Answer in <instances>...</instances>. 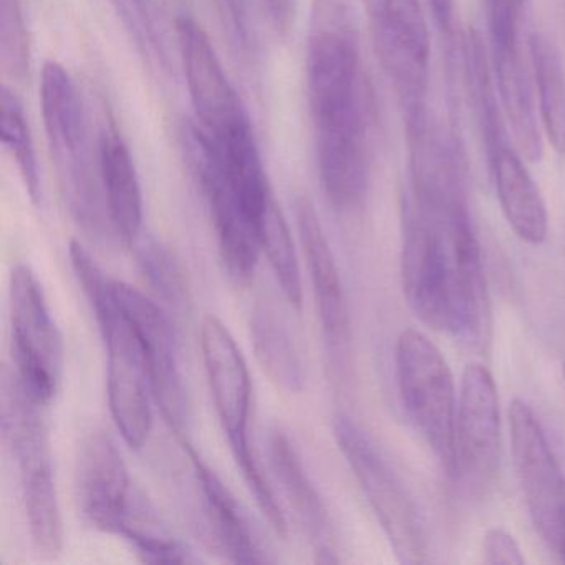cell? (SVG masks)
<instances>
[{"label":"cell","instance_id":"obj_1","mask_svg":"<svg viewBox=\"0 0 565 565\" xmlns=\"http://www.w3.org/2000/svg\"><path fill=\"white\" fill-rule=\"evenodd\" d=\"M306 82L323 193L352 213L369 194L375 105L347 0L313 2Z\"/></svg>","mask_w":565,"mask_h":565},{"label":"cell","instance_id":"obj_2","mask_svg":"<svg viewBox=\"0 0 565 565\" xmlns=\"http://www.w3.org/2000/svg\"><path fill=\"white\" fill-rule=\"evenodd\" d=\"M71 260L94 310L107 352L111 418L124 441L131 449H141L153 428V395L143 350L134 327L115 299L114 279L102 270L78 241L71 243Z\"/></svg>","mask_w":565,"mask_h":565},{"label":"cell","instance_id":"obj_3","mask_svg":"<svg viewBox=\"0 0 565 565\" xmlns=\"http://www.w3.org/2000/svg\"><path fill=\"white\" fill-rule=\"evenodd\" d=\"M41 105L45 134L72 217L88 236L107 237L114 227L102 186L98 150L94 151L90 143L77 84L58 62H47L42 68Z\"/></svg>","mask_w":565,"mask_h":565},{"label":"cell","instance_id":"obj_4","mask_svg":"<svg viewBox=\"0 0 565 565\" xmlns=\"http://www.w3.org/2000/svg\"><path fill=\"white\" fill-rule=\"evenodd\" d=\"M45 405L29 395L15 372L2 382V433L21 479L32 544L39 554L57 557L64 547V524L52 462Z\"/></svg>","mask_w":565,"mask_h":565},{"label":"cell","instance_id":"obj_5","mask_svg":"<svg viewBox=\"0 0 565 565\" xmlns=\"http://www.w3.org/2000/svg\"><path fill=\"white\" fill-rule=\"evenodd\" d=\"M201 352L221 428L230 441L234 461L243 472L257 508L280 537L287 535V521L273 486L267 481L249 435L253 383L246 359L233 333L217 317L207 316L201 326Z\"/></svg>","mask_w":565,"mask_h":565},{"label":"cell","instance_id":"obj_6","mask_svg":"<svg viewBox=\"0 0 565 565\" xmlns=\"http://www.w3.org/2000/svg\"><path fill=\"white\" fill-rule=\"evenodd\" d=\"M402 286L406 302L425 326L456 337L461 267L446 221L413 203L403 210Z\"/></svg>","mask_w":565,"mask_h":565},{"label":"cell","instance_id":"obj_7","mask_svg":"<svg viewBox=\"0 0 565 565\" xmlns=\"http://www.w3.org/2000/svg\"><path fill=\"white\" fill-rule=\"evenodd\" d=\"M396 385L406 416L443 468L456 472V386L438 347L416 329L403 330L395 350Z\"/></svg>","mask_w":565,"mask_h":565},{"label":"cell","instance_id":"obj_8","mask_svg":"<svg viewBox=\"0 0 565 565\" xmlns=\"http://www.w3.org/2000/svg\"><path fill=\"white\" fill-rule=\"evenodd\" d=\"M333 436L396 558L403 564L425 562L428 551L425 522L402 478L349 416H337Z\"/></svg>","mask_w":565,"mask_h":565},{"label":"cell","instance_id":"obj_9","mask_svg":"<svg viewBox=\"0 0 565 565\" xmlns=\"http://www.w3.org/2000/svg\"><path fill=\"white\" fill-rule=\"evenodd\" d=\"M11 329L15 375L32 398L49 406L64 373V339L41 280L28 264L11 273Z\"/></svg>","mask_w":565,"mask_h":565},{"label":"cell","instance_id":"obj_10","mask_svg":"<svg viewBox=\"0 0 565 565\" xmlns=\"http://www.w3.org/2000/svg\"><path fill=\"white\" fill-rule=\"evenodd\" d=\"M512 456L525 505L542 541L565 562V468L524 399L509 409Z\"/></svg>","mask_w":565,"mask_h":565},{"label":"cell","instance_id":"obj_11","mask_svg":"<svg viewBox=\"0 0 565 565\" xmlns=\"http://www.w3.org/2000/svg\"><path fill=\"white\" fill-rule=\"evenodd\" d=\"M114 294L143 350L153 402L178 439L186 438L184 429L190 406L178 360L173 319L161 303L145 296L137 287L114 280Z\"/></svg>","mask_w":565,"mask_h":565},{"label":"cell","instance_id":"obj_12","mask_svg":"<svg viewBox=\"0 0 565 565\" xmlns=\"http://www.w3.org/2000/svg\"><path fill=\"white\" fill-rule=\"evenodd\" d=\"M376 54L405 117L428 108L431 42L419 0H388L373 19Z\"/></svg>","mask_w":565,"mask_h":565},{"label":"cell","instance_id":"obj_13","mask_svg":"<svg viewBox=\"0 0 565 565\" xmlns=\"http://www.w3.org/2000/svg\"><path fill=\"white\" fill-rule=\"evenodd\" d=\"M413 204L429 216L449 220L468 211L465 160L429 110L405 118Z\"/></svg>","mask_w":565,"mask_h":565},{"label":"cell","instance_id":"obj_14","mask_svg":"<svg viewBox=\"0 0 565 565\" xmlns=\"http://www.w3.org/2000/svg\"><path fill=\"white\" fill-rule=\"evenodd\" d=\"M75 498L90 527L121 535L141 498L131 489L130 472L115 439L95 429L82 441L75 469Z\"/></svg>","mask_w":565,"mask_h":565},{"label":"cell","instance_id":"obj_15","mask_svg":"<svg viewBox=\"0 0 565 565\" xmlns=\"http://www.w3.org/2000/svg\"><path fill=\"white\" fill-rule=\"evenodd\" d=\"M178 51L194 110V124L206 134H220L247 120L246 107L203 25L178 18Z\"/></svg>","mask_w":565,"mask_h":565},{"label":"cell","instance_id":"obj_16","mask_svg":"<svg viewBox=\"0 0 565 565\" xmlns=\"http://www.w3.org/2000/svg\"><path fill=\"white\" fill-rule=\"evenodd\" d=\"M501 461V415L494 379L484 365L469 363L462 372L456 415V471L486 481Z\"/></svg>","mask_w":565,"mask_h":565},{"label":"cell","instance_id":"obj_17","mask_svg":"<svg viewBox=\"0 0 565 565\" xmlns=\"http://www.w3.org/2000/svg\"><path fill=\"white\" fill-rule=\"evenodd\" d=\"M296 220L323 337L330 353L342 356L350 345V312L335 257L316 207L307 198L296 201Z\"/></svg>","mask_w":565,"mask_h":565},{"label":"cell","instance_id":"obj_18","mask_svg":"<svg viewBox=\"0 0 565 565\" xmlns=\"http://www.w3.org/2000/svg\"><path fill=\"white\" fill-rule=\"evenodd\" d=\"M269 458L284 498L292 508L303 532L316 548L317 561L337 564L335 534L329 508L303 468L299 452L286 433L274 429L269 438Z\"/></svg>","mask_w":565,"mask_h":565},{"label":"cell","instance_id":"obj_19","mask_svg":"<svg viewBox=\"0 0 565 565\" xmlns=\"http://www.w3.org/2000/svg\"><path fill=\"white\" fill-rule=\"evenodd\" d=\"M98 167L115 236L135 246L143 230V193L127 141L111 120L98 134Z\"/></svg>","mask_w":565,"mask_h":565},{"label":"cell","instance_id":"obj_20","mask_svg":"<svg viewBox=\"0 0 565 565\" xmlns=\"http://www.w3.org/2000/svg\"><path fill=\"white\" fill-rule=\"evenodd\" d=\"M181 446L186 451L194 476L203 495L204 509H206L207 522L211 532L216 541L220 551L231 562L241 564H257V562H269L266 551L257 541L249 521L241 511L230 489L223 484L220 476L207 466V462L198 455L188 438L180 439Z\"/></svg>","mask_w":565,"mask_h":565},{"label":"cell","instance_id":"obj_21","mask_svg":"<svg viewBox=\"0 0 565 565\" xmlns=\"http://www.w3.org/2000/svg\"><path fill=\"white\" fill-rule=\"evenodd\" d=\"M491 54L499 102L511 127L514 147L529 161H541L544 141L532 92L531 62L522 55L521 44L492 47Z\"/></svg>","mask_w":565,"mask_h":565},{"label":"cell","instance_id":"obj_22","mask_svg":"<svg viewBox=\"0 0 565 565\" xmlns=\"http://www.w3.org/2000/svg\"><path fill=\"white\" fill-rule=\"evenodd\" d=\"M488 163L502 213L515 236L532 246L544 243L548 233L547 206L518 148H501Z\"/></svg>","mask_w":565,"mask_h":565},{"label":"cell","instance_id":"obj_23","mask_svg":"<svg viewBox=\"0 0 565 565\" xmlns=\"http://www.w3.org/2000/svg\"><path fill=\"white\" fill-rule=\"evenodd\" d=\"M250 340L264 372L282 392L300 393L306 383L303 363L284 320L270 306L257 303L250 313Z\"/></svg>","mask_w":565,"mask_h":565},{"label":"cell","instance_id":"obj_24","mask_svg":"<svg viewBox=\"0 0 565 565\" xmlns=\"http://www.w3.org/2000/svg\"><path fill=\"white\" fill-rule=\"evenodd\" d=\"M465 81L468 87L469 102L475 111L476 124L481 131L482 143L489 158L501 148L511 145L504 125V111L499 102L492 62L486 54L481 35L469 32L465 51Z\"/></svg>","mask_w":565,"mask_h":565},{"label":"cell","instance_id":"obj_25","mask_svg":"<svg viewBox=\"0 0 565 565\" xmlns=\"http://www.w3.org/2000/svg\"><path fill=\"white\" fill-rule=\"evenodd\" d=\"M529 62L539 100L542 130L555 153L565 154V67L557 47L545 35L529 38Z\"/></svg>","mask_w":565,"mask_h":565},{"label":"cell","instance_id":"obj_26","mask_svg":"<svg viewBox=\"0 0 565 565\" xmlns=\"http://www.w3.org/2000/svg\"><path fill=\"white\" fill-rule=\"evenodd\" d=\"M2 145H4L12 160L18 164L19 173L24 181L25 190L32 203L42 201L41 171H39L38 151L32 138L31 125L25 115L24 105L14 90L4 87L2 90Z\"/></svg>","mask_w":565,"mask_h":565},{"label":"cell","instance_id":"obj_27","mask_svg":"<svg viewBox=\"0 0 565 565\" xmlns=\"http://www.w3.org/2000/svg\"><path fill=\"white\" fill-rule=\"evenodd\" d=\"M138 264L161 306L168 307L174 316L190 312V286L186 273L178 257L157 241L138 246Z\"/></svg>","mask_w":565,"mask_h":565},{"label":"cell","instance_id":"obj_28","mask_svg":"<svg viewBox=\"0 0 565 565\" xmlns=\"http://www.w3.org/2000/svg\"><path fill=\"white\" fill-rule=\"evenodd\" d=\"M260 250L266 254L273 267L274 276L279 282L286 299L302 309V279H300L299 260L294 249L292 236L279 204H274L259 227Z\"/></svg>","mask_w":565,"mask_h":565},{"label":"cell","instance_id":"obj_29","mask_svg":"<svg viewBox=\"0 0 565 565\" xmlns=\"http://www.w3.org/2000/svg\"><path fill=\"white\" fill-rule=\"evenodd\" d=\"M0 57L15 82H25L31 71V38L22 0H0Z\"/></svg>","mask_w":565,"mask_h":565},{"label":"cell","instance_id":"obj_30","mask_svg":"<svg viewBox=\"0 0 565 565\" xmlns=\"http://www.w3.org/2000/svg\"><path fill=\"white\" fill-rule=\"evenodd\" d=\"M525 0H484L491 47L521 44V22Z\"/></svg>","mask_w":565,"mask_h":565},{"label":"cell","instance_id":"obj_31","mask_svg":"<svg viewBox=\"0 0 565 565\" xmlns=\"http://www.w3.org/2000/svg\"><path fill=\"white\" fill-rule=\"evenodd\" d=\"M482 552L486 564L524 565L525 562L518 541L501 527H492L486 532Z\"/></svg>","mask_w":565,"mask_h":565},{"label":"cell","instance_id":"obj_32","mask_svg":"<svg viewBox=\"0 0 565 565\" xmlns=\"http://www.w3.org/2000/svg\"><path fill=\"white\" fill-rule=\"evenodd\" d=\"M230 18L234 34L244 49L254 44V2L253 0H220Z\"/></svg>","mask_w":565,"mask_h":565},{"label":"cell","instance_id":"obj_33","mask_svg":"<svg viewBox=\"0 0 565 565\" xmlns=\"http://www.w3.org/2000/svg\"><path fill=\"white\" fill-rule=\"evenodd\" d=\"M270 24L279 34H287L296 18V0H260Z\"/></svg>","mask_w":565,"mask_h":565},{"label":"cell","instance_id":"obj_34","mask_svg":"<svg viewBox=\"0 0 565 565\" xmlns=\"http://www.w3.org/2000/svg\"><path fill=\"white\" fill-rule=\"evenodd\" d=\"M435 12L436 21L441 25L443 31L451 32L452 14H455V0H428Z\"/></svg>","mask_w":565,"mask_h":565},{"label":"cell","instance_id":"obj_35","mask_svg":"<svg viewBox=\"0 0 565 565\" xmlns=\"http://www.w3.org/2000/svg\"><path fill=\"white\" fill-rule=\"evenodd\" d=\"M363 6H365L366 14L370 15V19H376L380 15V12L385 9L386 2L388 0H362Z\"/></svg>","mask_w":565,"mask_h":565},{"label":"cell","instance_id":"obj_36","mask_svg":"<svg viewBox=\"0 0 565 565\" xmlns=\"http://www.w3.org/2000/svg\"><path fill=\"white\" fill-rule=\"evenodd\" d=\"M562 372H564V379H565V363H564V369H562Z\"/></svg>","mask_w":565,"mask_h":565}]
</instances>
